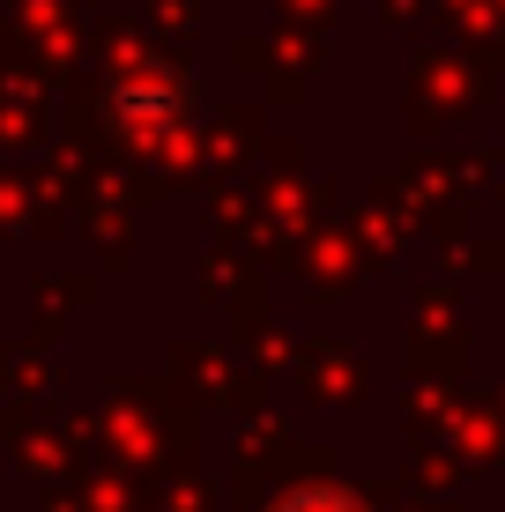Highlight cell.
Instances as JSON below:
<instances>
[{"label":"cell","instance_id":"cell-1","mask_svg":"<svg viewBox=\"0 0 505 512\" xmlns=\"http://www.w3.org/2000/svg\"><path fill=\"white\" fill-rule=\"evenodd\" d=\"M268 512H372L357 498V490H342V483H298V490H283Z\"/></svg>","mask_w":505,"mask_h":512}]
</instances>
